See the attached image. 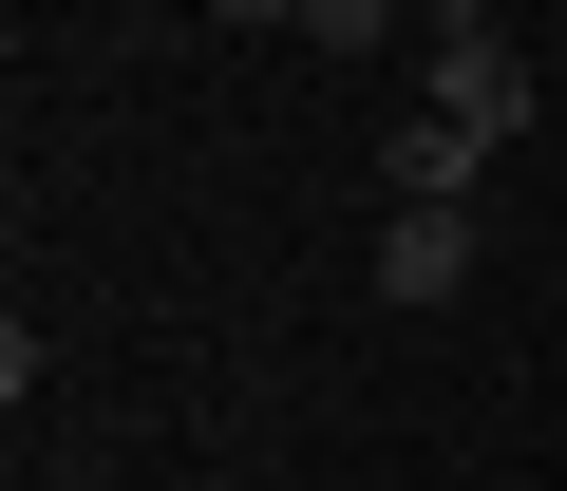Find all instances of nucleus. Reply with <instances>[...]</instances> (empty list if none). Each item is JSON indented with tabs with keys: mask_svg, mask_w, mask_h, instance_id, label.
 I'll return each instance as SVG.
<instances>
[{
	"mask_svg": "<svg viewBox=\"0 0 567 491\" xmlns=\"http://www.w3.org/2000/svg\"><path fill=\"white\" fill-rule=\"evenodd\" d=\"M473 245H492L473 208H379V303H454V284H473Z\"/></svg>",
	"mask_w": 567,
	"mask_h": 491,
	"instance_id": "obj_2",
	"label": "nucleus"
},
{
	"mask_svg": "<svg viewBox=\"0 0 567 491\" xmlns=\"http://www.w3.org/2000/svg\"><path fill=\"white\" fill-rule=\"evenodd\" d=\"M416 20H435V39H473V0H416Z\"/></svg>",
	"mask_w": 567,
	"mask_h": 491,
	"instance_id": "obj_6",
	"label": "nucleus"
},
{
	"mask_svg": "<svg viewBox=\"0 0 567 491\" xmlns=\"http://www.w3.org/2000/svg\"><path fill=\"white\" fill-rule=\"evenodd\" d=\"M473 170H492V152H473L454 114H398V133H379V208H473Z\"/></svg>",
	"mask_w": 567,
	"mask_h": 491,
	"instance_id": "obj_3",
	"label": "nucleus"
},
{
	"mask_svg": "<svg viewBox=\"0 0 567 491\" xmlns=\"http://www.w3.org/2000/svg\"><path fill=\"white\" fill-rule=\"evenodd\" d=\"M435 114H454V133H473V152H511V133H529V114H548V76H529V58H511V39H492V20H473V39H435Z\"/></svg>",
	"mask_w": 567,
	"mask_h": 491,
	"instance_id": "obj_1",
	"label": "nucleus"
},
{
	"mask_svg": "<svg viewBox=\"0 0 567 491\" xmlns=\"http://www.w3.org/2000/svg\"><path fill=\"white\" fill-rule=\"evenodd\" d=\"M398 20H416V0H303V39H322V58H341V76H360V58H379V39H398Z\"/></svg>",
	"mask_w": 567,
	"mask_h": 491,
	"instance_id": "obj_4",
	"label": "nucleus"
},
{
	"mask_svg": "<svg viewBox=\"0 0 567 491\" xmlns=\"http://www.w3.org/2000/svg\"><path fill=\"white\" fill-rule=\"evenodd\" d=\"M208 20H246V39H265V20H284V39H303V0H208Z\"/></svg>",
	"mask_w": 567,
	"mask_h": 491,
	"instance_id": "obj_5",
	"label": "nucleus"
}]
</instances>
